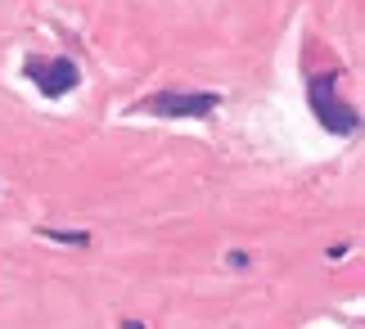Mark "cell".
<instances>
[{
  "instance_id": "6da1fadb",
  "label": "cell",
  "mask_w": 365,
  "mask_h": 329,
  "mask_svg": "<svg viewBox=\"0 0 365 329\" xmlns=\"http://www.w3.org/2000/svg\"><path fill=\"white\" fill-rule=\"evenodd\" d=\"M312 108H316V118L325 122L334 136H352L356 126H361L356 108L339 104V95H334V77H316L312 81Z\"/></svg>"
},
{
  "instance_id": "7a4b0ae2",
  "label": "cell",
  "mask_w": 365,
  "mask_h": 329,
  "mask_svg": "<svg viewBox=\"0 0 365 329\" xmlns=\"http://www.w3.org/2000/svg\"><path fill=\"white\" fill-rule=\"evenodd\" d=\"M27 77L41 86V95H63V91H73V86L81 81L77 64H68V59H54V64H46V59H27Z\"/></svg>"
},
{
  "instance_id": "3957f363",
  "label": "cell",
  "mask_w": 365,
  "mask_h": 329,
  "mask_svg": "<svg viewBox=\"0 0 365 329\" xmlns=\"http://www.w3.org/2000/svg\"><path fill=\"white\" fill-rule=\"evenodd\" d=\"M145 108L163 118H207L217 108V95H153Z\"/></svg>"
},
{
  "instance_id": "277c9868",
  "label": "cell",
  "mask_w": 365,
  "mask_h": 329,
  "mask_svg": "<svg viewBox=\"0 0 365 329\" xmlns=\"http://www.w3.org/2000/svg\"><path fill=\"white\" fill-rule=\"evenodd\" d=\"M46 239H59V244H86V235H63V231H46Z\"/></svg>"
},
{
  "instance_id": "5b68a950",
  "label": "cell",
  "mask_w": 365,
  "mask_h": 329,
  "mask_svg": "<svg viewBox=\"0 0 365 329\" xmlns=\"http://www.w3.org/2000/svg\"><path fill=\"white\" fill-rule=\"evenodd\" d=\"M126 329H140V325H126Z\"/></svg>"
}]
</instances>
